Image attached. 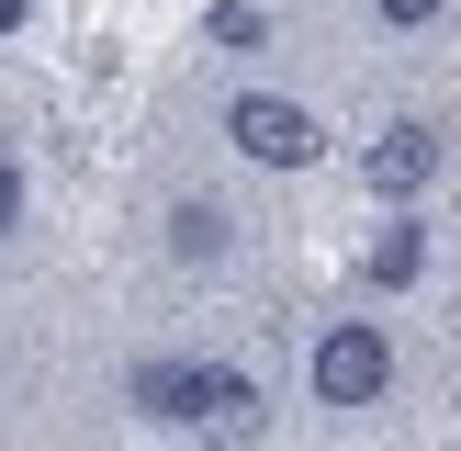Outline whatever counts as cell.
<instances>
[{"label": "cell", "mask_w": 461, "mask_h": 451, "mask_svg": "<svg viewBox=\"0 0 461 451\" xmlns=\"http://www.w3.org/2000/svg\"><path fill=\"white\" fill-rule=\"evenodd\" d=\"M124 406L147 428H203V440H259V383L237 361H135L124 373Z\"/></svg>", "instance_id": "cell-1"}, {"label": "cell", "mask_w": 461, "mask_h": 451, "mask_svg": "<svg viewBox=\"0 0 461 451\" xmlns=\"http://www.w3.org/2000/svg\"><path fill=\"white\" fill-rule=\"evenodd\" d=\"M304 383H315V406H327V418H360V406H383V383H394V338H383L372 316H338V327L315 338Z\"/></svg>", "instance_id": "cell-2"}, {"label": "cell", "mask_w": 461, "mask_h": 451, "mask_svg": "<svg viewBox=\"0 0 461 451\" xmlns=\"http://www.w3.org/2000/svg\"><path fill=\"white\" fill-rule=\"evenodd\" d=\"M225 147L259 158V170H315V158H327V124H315L293 90H237V102H225Z\"/></svg>", "instance_id": "cell-3"}, {"label": "cell", "mask_w": 461, "mask_h": 451, "mask_svg": "<svg viewBox=\"0 0 461 451\" xmlns=\"http://www.w3.org/2000/svg\"><path fill=\"white\" fill-rule=\"evenodd\" d=\"M360 180H372L383 203H417L428 180H439V124H428V113H394V124L360 147Z\"/></svg>", "instance_id": "cell-4"}, {"label": "cell", "mask_w": 461, "mask_h": 451, "mask_svg": "<svg viewBox=\"0 0 461 451\" xmlns=\"http://www.w3.org/2000/svg\"><path fill=\"white\" fill-rule=\"evenodd\" d=\"M360 271H372L383 293H405V282L428 271V226H383V237H372V260H360Z\"/></svg>", "instance_id": "cell-5"}, {"label": "cell", "mask_w": 461, "mask_h": 451, "mask_svg": "<svg viewBox=\"0 0 461 451\" xmlns=\"http://www.w3.org/2000/svg\"><path fill=\"white\" fill-rule=\"evenodd\" d=\"M169 260H192V271L225 260V215H214V203H180V215H169Z\"/></svg>", "instance_id": "cell-6"}, {"label": "cell", "mask_w": 461, "mask_h": 451, "mask_svg": "<svg viewBox=\"0 0 461 451\" xmlns=\"http://www.w3.org/2000/svg\"><path fill=\"white\" fill-rule=\"evenodd\" d=\"M203 34L248 57V45H270V12H259V0H214V12H203Z\"/></svg>", "instance_id": "cell-7"}, {"label": "cell", "mask_w": 461, "mask_h": 451, "mask_svg": "<svg viewBox=\"0 0 461 451\" xmlns=\"http://www.w3.org/2000/svg\"><path fill=\"white\" fill-rule=\"evenodd\" d=\"M372 12H383V23H394V34H417V23H439V12H450V0H372Z\"/></svg>", "instance_id": "cell-8"}, {"label": "cell", "mask_w": 461, "mask_h": 451, "mask_svg": "<svg viewBox=\"0 0 461 451\" xmlns=\"http://www.w3.org/2000/svg\"><path fill=\"white\" fill-rule=\"evenodd\" d=\"M12 226H23V170L0 158V237H12Z\"/></svg>", "instance_id": "cell-9"}, {"label": "cell", "mask_w": 461, "mask_h": 451, "mask_svg": "<svg viewBox=\"0 0 461 451\" xmlns=\"http://www.w3.org/2000/svg\"><path fill=\"white\" fill-rule=\"evenodd\" d=\"M12 23H23V0H0V34H12Z\"/></svg>", "instance_id": "cell-10"}]
</instances>
